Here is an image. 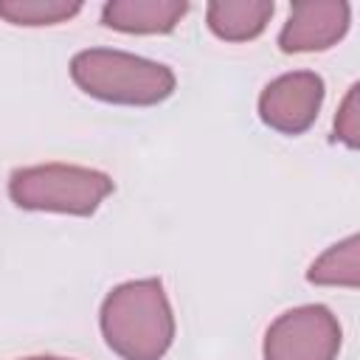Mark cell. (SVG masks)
Masks as SVG:
<instances>
[{"label":"cell","mask_w":360,"mask_h":360,"mask_svg":"<svg viewBox=\"0 0 360 360\" xmlns=\"http://www.w3.org/2000/svg\"><path fill=\"white\" fill-rule=\"evenodd\" d=\"M98 326L121 360H163L177 329L160 278H132L112 287L101 301Z\"/></svg>","instance_id":"obj_1"},{"label":"cell","mask_w":360,"mask_h":360,"mask_svg":"<svg viewBox=\"0 0 360 360\" xmlns=\"http://www.w3.org/2000/svg\"><path fill=\"white\" fill-rule=\"evenodd\" d=\"M70 79L84 96L121 107H155L177 84L169 65L118 48H84L73 53Z\"/></svg>","instance_id":"obj_2"},{"label":"cell","mask_w":360,"mask_h":360,"mask_svg":"<svg viewBox=\"0 0 360 360\" xmlns=\"http://www.w3.org/2000/svg\"><path fill=\"white\" fill-rule=\"evenodd\" d=\"M115 191L107 172L73 163L20 166L8 177V197L22 211L90 217Z\"/></svg>","instance_id":"obj_3"},{"label":"cell","mask_w":360,"mask_h":360,"mask_svg":"<svg viewBox=\"0 0 360 360\" xmlns=\"http://www.w3.org/2000/svg\"><path fill=\"white\" fill-rule=\"evenodd\" d=\"M343 332L323 304H301L281 312L264 332V360H338Z\"/></svg>","instance_id":"obj_4"},{"label":"cell","mask_w":360,"mask_h":360,"mask_svg":"<svg viewBox=\"0 0 360 360\" xmlns=\"http://www.w3.org/2000/svg\"><path fill=\"white\" fill-rule=\"evenodd\" d=\"M326 84L315 70H290L264 84L259 96V118L281 135L307 132L323 104Z\"/></svg>","instance_id":"obj_5"},{"label":"cell","mask_w":360,"mask_h":360,"mask_svg":"<svg viewBox=\"0 0 360 360\" xmlns=\"http://www.w3.org/2000/svg\"><path fill=\"white\" fill-rule=\"evenodd\" d=\"M352 25V6L343 0H304L292 3L287 22L278 31V51L318 53L335 48Z\"/></svg>","instance_id":"obj_6"},{"label":"cell","mask_w":360,"mask_h":360,"mask_svg":"<svg viewBox=\"0 0 360 360\" xmlns=\"http://www.w3.org/2000/svg\"><path fill=\"white\" fill-rule=\"evenodd\" d=\"M186 14V0H110L101 6V25L121 34H172Z\"/></svg>","instance_id":"obj_7"},{"label":"cell","mask_w":360,"mask_h":360,"mask_svg":"<svg viewBox=\"0 0 360 360\" xmlns=\"http://www.w3.org/2000/svg\"><path fill=\"white\" fill-rule=\"evenodd\" d=\"M273 11V0H214L205 6V22L217 39L250 42L264 34Z\"/></svg>","instance_id":"obj_8"},{"label":"cell","mask_w":360,"mask_h":360,"mask_svg":"<svg viewBox=\"0 0 360 360\" xmlns=\"http://www.w3.org/2000/svg\"><path fill=\"white\" fill-rule=\"evenodd\" d=\"M360 239L349 233L346 239L326 248L307 270V281L315 287H349L357 290L360 284Z\"/></svg>","instance_id":"obj_9"},{"label":"cell","mask_w":360,"mask_h":360,"mask_svg":"<svg viewBox=\"0 0 360 360\" xmlns=\"http://www.w3.org/2000/svg\"><path fill=\"white\" fill-rule=\"evenodd\" d=\"M84 6L68 0H0V20L22 28L62 25L73 20Z\"/></svg>","instance_id":"obj_10"},{"label":"cell","mask_w":360,"mask_h":360,"mask_svg":"<svg viewBox=\"0 0 360 360\" xmlns=\"http://www.w3.org/2000/svg\"><path fill=\"white\" fill-rule=\"evenodd\" d=\"M357 96H360V84L354 82L346 90V96H343V101L338 107L335 124H332L335 141H340L346 149H357L360 146V101H357Z\"/></svg>","instance_id":"obj_11"},{"label":"cell","mask_w":360,"mask_h":360,"mask_svg":"<svg viewBox=\"0 0 360 360\" xmlns=\"http://www.w3.org/2000/svg\"><path fill=\"white\" fill-rule=\"evenodd\" d=\"M20 360H70V357H56V354H31V357H20Z\"/></svg>","instance_id":"obj_12"}]
</instances>
